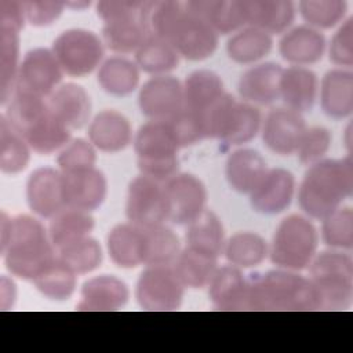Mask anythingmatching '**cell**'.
Segmentation results:
<instances>
[{"mask_svg":"<svg viewBox=\"0 0 353 353\" xmlns=\"http://www.w3.org/2000/svg\"><path fill=\"white\" fill-rule=\"evenodd\" d=\"M0 252L6 269L22 280L33 281L58 255L48 229L30 215L0 218Z\"/></svg>","mask_w":353,"mask_h":353,"instance_id":"obj_1","label":"cell"},{"mask_svg":"<svg viewBox=\"0 0 353 353\" xmlns=\"http://www.w3.org/2000/svg\"><path fill=\"white\" fill-rule=\"evenodd\" d=\"M353 194L352 156L323 159L307 167L298 188L301 210L312 219L323 221Z\"/></svg>","mask_w":353,"mask_h":353,"instance_id":"obj_2","label":"cell"},{"mask_svg":"<svg viewBox=\"0 0 353 353\" xmlns=\"http://www.w3.org/2000/svg\"><path fill=\"white\" fill-rule=\"evenodd\" d=\"M37 154H52L70 141V130L54 114L48 99L15 92L3 113Z\"/></svg>","mask_w":353,"mask_h":353,"instance_id":"obj_3","label":"cell"},{"mask_svg":"<svg viewBox=\"0 0 353 353\" xmlns=\"http://www.w3.org/2000/svg\"><path fill=\"white\" fill-rule=\"evenodd\" d=\"M247 310H319L317 292L309 277L273 269L248 277Z\"/></svg>","mask_w":353,"mask_h":353,"instance_id":"obj_4","label":"cell"},{"mask_svg":"<svg viewBox=\"0 0 353 353\" xmlns=\"http://www.w3.org/2000/svg\"><path fill=\"white\" fill-rule=\"evenodd\" d=\"M319 310H346L353 303V259L349 251L328 248L317 252L309 265Z\"/></svg>","mask_w":353,"mask_h":353,"instance_id":"obj_5","label":"cell"},{"mask_svg":"<svg viewBox=\"0 0 353 353\" xmlns=\"http://www.w3.org/2000/svg\"><path fill=\"white\" fill-rule=\"evenodd\" d=\"M132 143L142 175L165 183L178 174V150L181 148L167 121L149 120L142 124L135 132Z\"/></svg>","mask_w":353,"mask_h":353,"instance_id":"obj_6","label":"cell"},{"mask_svg":"<svg viewBox=\"0 0 353 353\" xmlns=\"http://www.w3.org/2000/svg\"><path fill=\"white\" fill-rule=\"evenodd\" d=\"M319 247V232L313 222L291 214L277 225L268 255L276 268L301 272L309 268Z\"/></svg>","mask_w":353,"mask_h":353,"instance_id":"obj_7","label":"cell"},{"mask_svg":"<svg viewBox=\"0 0 353 353\" xmlns=\"http://www.w3.org/2000/svg\"><path fill=\"white\" fill-rule=\"evenodd\" d=\"M204 117L208 138L233 146L254 139L262 125V114L256 106L237 101L228 92L204 113Z\"/></svg>","mask_w":353,"mask_h":353,"instance_id":"obj_8","label":"cell"},{"mask_svg":"<svg viewBox=\"0 0 353 353\" xmlns=\"http://www.w3.org/2000/svg\"><path fill=\"white\" fill-rule=\"evenodd\" d=\"M51 50L63 73L72 77H84L99 69L105 55L102 39L83 28H72L59 33Z\"/></svg>","mask_w":353,"mask_h":353,"instance_id":"obj_9","label":"cell"},{"mask_svg":"<svg viewBox=\"0 0 353 353\" xmlns=\"http://www.w3.org/2000/svg\"><path fill=\"white\" fill-rule=\"evenodd\" d=\"M185 287L172 265L146 266L138 277L135 298L143 310L171 312L181 307Z\"/></svg>","mask_w":353,"mask_h":353,"instance_id":"obj_10","label":"cell"},{"mask_svg":"<svg viewBox=\"0 0 353 353\" xmlns=\"http://www.w3.org/2000/svg\"><path fill=\"white\" fill-rule=\"evenodd\" d=\"M164 40L175 48L179 57L197 62L214 55L219 36L205 21L185 7L168 29Z\"/></svg>","mask_w":353,"mask_h":353,"instance_id":"obj_11","label":"cell"},{"mask_svg":"<svg viewBox=\"0 0 353 353\" xmlns=\"http://www.w3.org/2000/svg\"><path fill=\"white\" fill-rule=\"evenodd\" d=\"M63 74L51 48H32L19 65L15 92L48 99L59 87Z\"/></svg>","mask_w":353,"mask_h":353,"instance_id":"obj_12","label":"cell"},{"mask_svg":"<svg viewBox=\"0 0 353 353\" xmlns=\"http://www.w3.org/2000/svg\"><path fill=\"white\" fill-rule=\"evenodd\" d=\"M125 215L128 222L139 228L165 223L168 208L164 185L142 174L137 175L128 185Z\"/></svg>","mask_w":353,"mask_h":353,"instance_id":"obj_13","label":"cell"},{"mask_svg":"<svg viewBox=\"0 0 353 353\" xmlns=\"http://www.w3.org/2000/svg\"><path fill=\"white\" fill-rule=\"evenodd\" d=\"M164 185L168 221L176 225H189L207 205L208 192L203 181L189 172H178Z\"/></svg>","mask_w":353,"mask_h":353,"instance_id":"obj_14","label":"cell"},{"mask_svg":"<svg viewBox=\"0 0 353 353\" xmlns=\"http://www.w3.org/2000/svg\"><path fill=\"white\" fill-rule=\"evenodd\" d=\"M141 113L153 121H167L183 108L182 83L170 74L152 76L143 83L138 94Z\"/></svg>","mask_w":353,"mask_h":353,"instance_id":"obj_15","label":"cell"},{"mask_svg":"<svg viewBox=\"0 0 353 353\" xmlns=\"http://www.w3.org/2000/svg\"><path fill=\"white\" fill-rule=\"evenodd\" d=\"M62 186L65 207L85 212L98 210L108 196V179L97 167L62 172Z\"/></svg>","mask_w":353,"mask_h":353,"instance_id":"obj_16","label":"cell"},{"mask_svg":"<svg viewBox=\"0 0 353 353\" xmlns=\"http://www.w3.org/2000/svg\"><path fill=\"white\" fill-rule=\"evenodd\" d=\"M306 128L301 113L287 108H277L270 110L262 120L261 134L269 150L280 156H290L295 153Z\"/></svg>","mask_w":353,"mask_h":353,"instance_id":"obj_17","label":"cell"},{"mask_svg":"<svg viewBox=\"0 0 353 353\" xmlns=\"http://www.w3.org/2000/svg\"><path fill=\"white\" fill-rule=\"evenodd\" d=\"M295 176L291 171L276 167L268 168L256 188L248 194L254 211L276 215L285 211L295 194Z\"/></svg>","mask_w":353,"mask_h":353,"instance_id":"obj_18","label":"cell"},{"mask_svg":"<svg viewBox=\"0 0 353 353\" xmlns=\"http://www.w3.org/2000/svg\"><path fill=\"white\" fill-rule=\"evenodd\" d=\"M26 201L33 214L51 219L65 208L62 172L52 167H39L26 181Z\"/></svg>","mask_w":353,"mask_h":353,"instance_id":"obj_19","label":"cell"},{"mask_svg":"<svg viewBox=\"0 0 353 353\" xmlns=\"http://www.w3.org/2000/svg\"><path fill=\"white\" fill-rule=\"evenodd\" d=\"M283 68L276 62H262L247 69L239 79L237 91L243 102L270 106L280 99Z\"/></svg>","mask_w":353,"mask_h":353,"instance_id":"obj_20","label":"cell"},{"mask_svg":"<svg viewBox=\"0 0 353 353\" xmlns=\"http://www.w3.org/2000/svg\"><path fill=\"white\" fill-rule=\"evenodd\" d=\"M88 141L103 153H119L134 139L130 120L114 109H103L88 124Z\"/></svg>","mask_w":353,"mask_h":353,"instance_id":"obj_21","label":"cell"},{"mask_svg":"<svg viewBox=\"0 0 353 353\" xmlns=\"http://www.w3.org/2000/svg\"><path fill=\"white\" fill-rule=\"evenodd\" d=\"M130 299L128 285L113 274H99L88 279L80 290L77 310L108 312L119 310Z\"/></svg>","mask_w":353,"mask_h":353,"instance_id":"obj_22","label":"cell"},{"mask_svg":"<svg viewBox=\"0 0 353 353\" xmlns=\"http://www.w3.org/2000/svg\"><path fill=\"white\" fill-rule=\"evenodd\" d=\"M327 48L325 36L321 30L307 25L288 29L279 41L281 58L291 66H309L319 62Z\"/></svg>","mask_w":353,"mask_h":353,"instance_id":"obj_23","label":"cell"},{"mask_svg":"<svg viewBox=\"0 0 353 353\" xmlns=\"http://www.w3.org/2000/svg\"><path fill=\"white\" fill-rule=\"evenodd\" d=\"M248 277L233 265L218 266L208 284V296L218 310H247Z\"/></svg>","mask_w":353,"mask_h":353,"instance_id":"obj_24","label":"cell"},{"mask_svg":"<svg viewBox=\"0 0 353 353\" xmlns=\"http://www.w3.org/2000/svg\"><path fill=\"white\" fill-rule=\"evenodd\" d=\"M185 7L205 21L216 34H232L247 26L244 0H193Z\"/></svg>","mask_w":353,"mask_h":353,"instance_id":"obj_25","label":"cell"},{"mask_svg":"<svg viewBox=\"0 0 353 353\" xmlns=\"http://www.w3.org/2000/svg\"><path fill=\"white\" fill-rule=\"evenodd\" d=\"M319 94L317 74L303 66L283 68L280 77V99L287 109L296 113L310 112Z\"/></svg>","mask_w":353,"mask_h":353,"instance_id":"obj_26","label":"cell"},{"mask_svg":"<svg viewBox=\"0 0 353 353\" xmlns=\"http://www.w3.org/2000/svg\"><path fill=\"white\" fill-rule=\"evenodd\" d=\"M54 114L72 131L81 130L91 121L92 102L84 87L76 83L59 85L48 98Z\"/></svg>","mask_w":353,"mask_h":353,"instance_id":"obj_27","label":"cell"},{"mask_svg":"<svg viewBox=\"0 0 353 353\" xmlns=\"http://www.w3.org/2000/svg\"><path fill=\"white\" fill-rule=\"evenodd\" d=\"M247 26L268 34H284L295 21L296 7L291 0H244Z\"/></svg>","mask_w":353,"mask_h":353,"instance_id":"obj_28","label":"cell"},{"mask_svg":"<svg viewBox=\"0 0 353 353\" xmlns=\"http://www.w3.org/2000/svg\"><path fill=\"white\" fill-rule=\"evenodd\" d=\"M320 106L331 119H346L353 113V73L350 69H331L320 83Z\"/></svg>","mask_w":353,"mask_h":353,"instance_id":"obj_29","label":"cell"},{"mask_svg":"<svg viewBox=\"0 0 353 353\" xmlns=\"http://www.w3.org/2000/svg\"><path fill=\"white\" fill-rule=\"evenodd\" d=\"M266 171V160L258 150L251 148H241L232 152L225 163L226 181L240 194H250Z\"/></svg>","mask_w":353,"mask_h":353,"instance_id":"obj_30","label":"cell"},{"mask_svg":"<svg viewBox=\"0 0 353 353\" xmlns=\"http://www.w3.org/2000/svg\"><path fill=\"white\" fill-rule=\"evenodd\" d=\"M112 262L123 269L143 265V229L127 222L113 226L106 239Z\"/></svg>","mask_w":353,"mask_h":353,"instance_id":"obj_31","label":"cell"},{"mask_svg":"<svg viewBox=\"0 0 353 353\" xmlns=\"http://www.w3.org/2000/svg\"><path fill=\"white\" fill-rule=\"evenodd\" d=\"M185 108L199 113H205L226 92L218 73L210 69H197L189 73L182 83Z\"/></svg>","mask_w":353,"mask_h":353,"instance_id":"obj_32","label":"cell"},{"mask_svg":"<svg viewBox=\"0 0 353 353\" xmlns=\"http://www.w3.org/2000/svg\"><path fill=\"white\" fill-rule=\"evenodd\" d=\"M172 269L185 288H204L218 269V256L186 245L172 263Z\"/></svg>","mask_w":353,"mask_h":353,"instance_id":"obj_33","label":"cell"},{"mask_svg":"<svg viewBox=\"0 0 353 353\" xmlns=\"http://www.w3.org/2000/svg\"><path fill=\"white\" fill-rule=\"evenodd\" d=\"M141 70L135 61L125 57H110L105 59L97 73L99 87L113 97H127L139 84Z\"/></svg>","mask_w":353,"mask_h":353,"instance_id":"obj_34","label":"cell"},{"mask_svg":"<svg viewBox=\"0 0 353 353\" xmlns=\"http://www.w3.org/2000/svg\"><path fill=\"white\" fill-rule=\"evenodd\" d=\"M273 48V36L252 26H244L226 41L228 57L240 65H252L263 59Z\"/></svg>","mask_w":353,"mask_h":353,"instance_id":"obj_35","label":"cell"},{"mask_svg":"<svg viewBox=\"0 0 353 353\" xmlns=\"http://www.w3.org/2000/svg\"><path fill=\"white\" fill-rule=\"evenodd\" d=\"M225 229L219 216L205 208L196 219L188 225L186 245L221 256L225 248Z\"/></svg>","mask_w":353,"mask_h":353,"instance_id":"obj_36","label":"cell"},{"mask_svg":"<svg viewBox=\"0 0 353 353\" xmlns=\"http://www.w3.org/2000/svg\"><path fill=\"white\" fill-rule=\"evenodd\" d=\"M95 228V219L91 212L65 207L50 219L48 236L57 250L79 239L90 236Z\"/></svg>","mask_w":353,"mask_h":353,"instance_id":"obj_37","label":"cell"},{"mask_svg":"<svg viewBox=\"0 0 353 353\" xmlns=\"http://www.w3.org/2000/svg\"><path fill=\"white\" fill-rule=\"evenodd\" d=\"M143 229V265H172L181 252L178 234L164 223Z\"/></svg>","mask_w":353,"mask_h":353,"instance_id":"obj_38","label":"cell"},{"mask_svg":"<svg viewBox=\"0 0 353 353\" xmlns=\"http://www.w3.org/2000/svg\"><path fill=\"white\" fill-rule=\"evenodd\" d=\"M269 252L266 240L255 232H237L225 241L223 255L229 265L240 269L261 265Z\"/></svg>","mask_w":353,"mask_h":353,"instance_id":"obj_39","label":"cell"},{"mask_svg":"<svg viewBox=\"0 0 353 353\" xmlns=\"http://www.w3.org/2000/svg\"><path fill=\"white\" fill-rule=\"evenodd\" d=\"M179 54L170 43L154 36H148L135 52V63L139 70L152 76H163L175 70L179 65Z\"/></svg>","mask_w":353,"mask_h":353,"instance_id":"obj_40","label":"cell"},{"mask_svg":"<svg viewBox=\"0 0 353 353\" xmlns=\"http://www.w3.org/2000/svg\"><path fill=\"white\" fill-rule=\"evenodd\" d=\"M19 33L0 29V102L7 105L15 94L19 72Z\"/></svg>","mask_w":353,"mask_h":353,"instance_id":"obj_41","label":"cell"},{"mask_svg":"<svg viewBox=\"0 0 353 353\" xmlns=\"http://www.w3.org/2000/svg\"><path fill=\"white\" fill-rule=\"evenodd\" d=\"M30 148L22 135L8 123L4 114L0 117V170L3 174L15 175L23 171L30 160Z\"/></svg>","mask_w":353,"mask_h":353,"instance_id":"obj_42","label":"cell"},{"mask_svg":"<svg viewBox=\"0 0 353 353\" xmlns=\"http://www.w3.org/2000/svg\"><path fill=\"white\" fill-rule=\"evenodd\" d=\"M32 283L43 296L52 301H66L76 291L77 274L57 255Z\"/></svg>","mask_w":353,"mask_h":353,"instance_id":"obj_43","label":"cell"},{"mask_svg":"<svg viewBox=\"0 0 353 353\" xmlns=\"http://www.w3.org/2000/svg\"><path fill=\"white\" fill-rule=\"evenodd\" d=\"M58 258L77 276L87 274L98 269L103 259L102 247L91 236H85L57 250Z\"/></svg>","mask_w":353,"mask_h":353,"instance_id":"obj_44","label":"cell"},{"mask_svg":"<svg viewBox=\"0 0 353 353\" xmlns=\"http://www.w3.org/2000/svg\"><path fill=\"white\" fill-rule=\"evenodd\" d=\"M148 36L139 19L105 23L102 28V41L105 47L120 55L135 54Z\"/></svg>","mask_w":353,"mask_h":353,"instance_id":"obj_45","label":"cell"},{"mask_svg":"<svg viewBox=\"0 0 353 353\" xmlns=\"http://www.w3.org/2000/svg\"><path fill=\"white\" fill-rule=\"evenodd\" d=\"M298 10L307 26L321 30L331 29L346 19L347 3L345 0H302L298 3Z\"/></svg>","mask_w":353,"mask_h":353,"instance_id":"obj_46","label":"cell"},{"mask_svg":"<svg viewBox=\"0 0 353 353\" xmlns=\"http://www.w3.org/2000/svg\"><path fill=\"white\" fill-rule=\"evenodd\" d=\"M321 239L328 248H353V211L349 205H341L323 219Z\"/></svg>","mask_w":353,"mask_h":353,"instance_id":"obj_47","label":"cell"},{"mask_svg":"<svg viewBox=\"0 0 353 353\" xmlns=\"http://www.w3.org/2000/svg\"><path fill=\"white\" fill-rule=\"evenodd\" d=\"M167 124L179 148L192 146L208 138L204 113L183 108L178 114L167 120Z\"/></svg>","mask_w":353,"mask_h":353,"instance_id":"obj_48","label":"cell"},{"mask_svg":"<svg viewBox=\"0 0 353 353\" xmlns=\"http://www.w3.org/2000/svg\"><path fill=\"white\" fill-rule=\"evenodd\" d=\"M332 143L331 131L325 127H309L301 137L295 154L301 164L312 165L324 159Z\"/></svg>","mask_w":353,"mask_h":353,"instance_id":"obj_49","label":"cell"},{"mask_svg":"<svg viewBox=\"0 0 353 353\" xmlns=\"http://www.w3.org/2000/svg\"><path fill=\"white\" fill-rule=\"evenodd\" d=\"M97 149L84 138L72 139L57 157L61 172H73L95 167Z\"/></svg>","mask_w":353,"mask_h":353,"instance_id":"obj_50","label":"cell"},{"mask_svg":"<svg viewBox=\"0 0 353 353\" xmlns=\"http://www.w3.org/2000/svg\"><path fill=\"white\" fill-rule=\"evenodd\" d=\"M330 61L341 66V69H350L353 66V18L347 17L331 37L328 46Z\"/></svg>","mask_w":353,"mask_h":353,"instance_id":"obj_51","label":"cell"},{"mask_svg":"<svg viewBox=\"0 0 353 353\" xmlns=\"http://www.w3.org/2000/svg\"><path fill=\"white\" fill-rule=\"evenodd\" d=\"M145 1H125V0H102L95 6L97 15L103 23H113L121 21L139 19L141 10Z\"/></svg>","mask_w":353,"mask_h":353,"instance_id":"obj_52","label":"cell"},{"mask_svg":"<svg viewBox=\"0 0 353 353\" xmlns=\"http://www.w3.org/2000/svg\"><path fill=\"white\" fill-rule=\"evenodd\" d=\"M26 21L32 26L43 28L52 25L63 12L66 3L62 1H23Z\"/></svg>","mask_w":353,"mask_h":353,"instance_id":"obj_53","label":"cell"},{"mask_svg":"<svg viewBox=\"0 0 353 353\" xmlns=\"http://www.w3.org/2000/svg\"><path fill=\"white\" fill-rule=\"evenodd\" d=\"M26 22L23 1L0 0V29L21 32Z\"/></svg>","mask_w":353,"mask_h":353,"instance_id":"obj_54","label":"cell"},{"mask_svg":"<svg viewBox=\"0 0 353 353\" xmlns=\"http://www.w3.org/2000/svg\"><path fill=\"white\" fill-rule=\"evenodd\" d=\"M17 301V285L12 279L6 274L1 276L0 280V307L1 310H8L14 306Z\"/></svg>","mask_w":353,"mask_h":353,"instance_id":"obj_55","label":"cell"},{"mask_svg":"<svg viewBox=\"0 0 353 353\" xmlns=\"http://www.w3.org/2000/svg\"><path fill=\"white\" fill-rule=\"evenodd\" d=\"M90 1H77V3H66V7H70L73 10H84L85 7H90Z\"/></svg>","mask_w":353,"mask_h":353,"instance_id":"obj_56","label":"cell"}]
</instances>
